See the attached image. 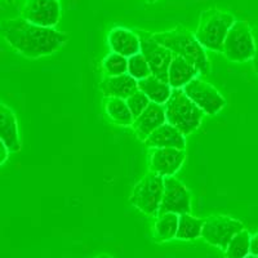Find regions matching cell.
<instances>
[{
  "label": "cell",
  "instance_id": "6",
  "mask_svg": "<svg viewBox=\"0 0 258 258\" xmlns=\"http://www.w3.org/2000/svg\"><path fill=\"white\" fill-rule=\"evenodd\" d=\"M255 53L257 45L252 26L245 21H236L226 36L222 54L235 63H245L254 59Z\"/></svg>",
  "mask_w": 258,
  "mask_h": 258
},
{
  "label": "cell",
  "instance_id": "20",
  "mask_svg": "<svg viewBox=\"0 0 258 258\" xmlns=\"http://www.w3.org/2000/svg\"><path fill=\"white\" fill-rule=\"evenodd\" d=\"M103 109L109 120L116 125L132 126L135 123V116L123 98H105Z\"/></svg>",
  "mask_w": 258,
  "mask_h": 258
},
{
  "label": "cell",
  "instance_id": "14",
  "mask_svg": "<svg viewBox=\"0 0 258 258\" xmlns=\"http://www.w3.org/2000/svg\"><path fill=\"white\" fill-rule=\"evenodd\" d=\"M165 123H167V116H165L164 106L151 102L140 116L136 117L132 128L136 136L142 142H145L151 133L155 132L159 126L164 125Z\"/></svg>",
  "mask_w": 258,
  "mask_h": 258
},
{
  "label": "cell",
  "instance_id": "31",
  "mask_svg": "<svg viewBox=\"0 0 258 258\" xmlns=\"http://www.w3.org/2000/svg\"><path fill=\"white\" fill-rule=\"evenodd\" d=\"M145 2H146V3H149V4H154V3H156L158 0H145Z\"/></svg>",
  "mask_w": 258,
  "mask_h": 258
},
{
  "label": "cell",
  "instance_id": "22",
  "mask_svg": "<svg viewBox=\"0 0 258 258\" xmlns=\"http://www.w3.org/2000/svg\"><path fill=\"white\" fill-rule=\"evenodd\" d=\"M179 216L176 213L159 214L154 223V238L158 241H170L176 239Z\"/></svg>",
  "mask_w": 258,
  "mask_h": 258
},
{
  "label": "cell",
  "instance_id": "19",
  "mask_svg": "<svg viewBox=\"0 0 258 258\" xmlns=\"http://www.w3.org/2000/svg\"><path fill=\"white\" fill-rule=\"evenodd\" d=\"M138 89L144 92L151 102L159 103V105L163 106L167 103V101L172 96V92H173V88L170 87L169 83L163 82V80L158 79L154 75L146 78V79L140 80L138 82Z\"/></svg>",
  "mask_w": 258,
  "mask_h": 258
},
{
  "label": "cell",
  "instance_id": "11",
  "mask_svg": "<svg viewBox=\"0 0 258 258\" xmlns=\"http://www.w3.org/2000/svg\"><path fill=\"white\" fill-rule=\"evenodd\" d=\"M21 17L38 26L54 29L61 18V7L58 0H25Z\"/></svg>",
  "mask_w": 258,
  "mask_h": 258
},
{
  "label": "cell",
  "instance_id": "16",
  "mask_svg": "<svg viewBox=\"0 0 258 258\" xmlns=\"http://www.w3.org/2000/svg\"><path fill=\"white\" fill-rule=\"evenodd\" d=\"M0 138L11 153H18L21 150L17 116L15 111L4 103L0 106Z\"/></svg>",
  "mask_w": 258,
  "mask_h": 258
},
{
  "label": "cell",
  "instance_id": "13",
  "mask_svg": "<svg viewBox=\"0 0 258 258\" xmlns=\"http://www.w3.org/2000/svg\"><path fill=\"white\" fill-rule=\"evenodd\" d=\"M107 43L111 52L121 54L126 58L141 53V40L137 31H133L128 27L116 26L110 30Z\"/></svg>",
  "mask_w": 258,
  "mask_h": 258
},
{
  "label": "cell",
  "instance_id": "15",
  "mask_svg": "<svg viewBox=\"0 0 258 258\" xmlns=\"http://www.w3.org/2000/svg\"><path fill=\"white\" fill-rule=\"evenodd\" d=\"M144 144L149 149L186 150V136L182 135L178 129L170 124L165 123L151 133Z\"/></svg>",
  "mask_w": 258,
  "mask_h": 258
},
{
  "label": "cell",
  "instance_id": "28",
  "mask_svg": "<svg viewBox=\"0 0 258 258\" xmlns=\"http://www.w3.org/2000/svg\"><path fill=\"white\" fill-rule=\"evenodd\" d=\"M250 255L258 257V231L254 232L250 238Z\"/></svg>",
  "mask_w": 258,
  "mask_h": 258
},
{
  "label": "cell",
  "instance_id": "5",
  "mask_svg": "<svg viewBox=\"0 0 258 258\" xmlns=\"http://www.w3.org/2000/svg\"><path fill=\"white\" fill-rule=\"evenodd\" d=\"M164 194V177L154 172L145 174L133 186L129 202L146 216H158Z\"/></svg>",
  "mask_w": 258,
  "mask_h": 258
},
{
  "label": "cell",
  "instance_id": "23",
  "mask_svg": "<svg viewBox=\"0 0 258 258\" xmlns=\"http://www.w3.org/2000/svg\"><path fill=\"white\" fill-rule=\"evenodd\" d=\"M250 238L252 235L248 230L244 229L236 234L225 249L226 258H246L250 255Z\"/></svg>",
  "mask_w": 258,
  "mask_h": 258
},
{
  "label": "cell",
  "instance_id": "12",
  "mask_svg": "<svg viewBox=\"0 0 258 258\" xmlns=\"http://www.w3.org/2000/svg\"><path fill=\"white\" fill-rule=\"evenodd\" d=\"M186 156V150L150 149L147 158L150 172H154L164 178L174 176L185 163Z\"/></svg>",
  "mask_w": 258,
  "mask_h": 258
},
{
  "label": "cell",
  "instance_id": "2",
  "mask_svg": "<svg viewBox=\"0 0 258 258\" xmlns=\"http://www.w3.org/2000/svg\"><path fill=\"white\" fill-rule=\"evenodd\" d=\"M153 36L161 45L170 50L176 56L185 58L192 63L199 71L200 77H207L211 73V62L206 49L202 47L194 32L185 27L167 30V31L153 32Z\"/></svg>",
  "mask_w": 258,
  "mask_h": 258
},
{
  "label": "cell",
  "instance_id": "1",
  "mask_svg": "<svg viewBox=\"0 0 258 258\" xmlns=\"http://www.w3.org/2000/svg\"><path fill=\"white\" fill-rule=\"evenodd\" d=\"M2 35L9 47L30 59L50 56L69 40L66 32L57 31L53 27L38 26L22 17L3 21Z\"/></svg>",
  "mask_w": 258,
  "mask_h": 258
},
{
  "label": "cell",
  "instance_id": "9",
  "mask_svg": "<svg viewBox=\"0 0 258 258\" xmlns=\"http://www.w3.org/2000/svg\"><path fill=\"white\" fill-rule=\"evenodd\" d=\"M137 34L141 40V53L146 58L153 75L168 83V70L174 54L154 39L153 32L137 30Z\"/></svg>",
  "mask_w": 258,
  "mask_h": 258
},
{
  "label": "cell",
  "instance_id": "10",
  "mask_svg": "<svg viewBox=\"0 0 258 258\" xmlns=\"http://www.w3.org/2000/svg\"><path fill=\"white\" fill-rule=\"evenodd\" d=\"M191 211H192V202H191L190 190L174 176L165 177L164 194H163L159 214L176 213L179 216V214L191 213Z\"/></svg>",
  "mask_w": 258,
  "mask_h": 258
},
{
  "label": "cell",
  "instance_id": "27",
  "mask_svg": "<svg viewBox=\"0 0 258 258\" xmlns=\"http://www.w3.org/2000/svg\"><path fill=\"white\" fill-rule=\"evenodd\" d=\"M250 26H252V30H253V34H254V39H255V45H257V53H255V57L254 59H253V70H254L255 75L258 77V20L254 21V22H252L250 24Z\"/></svg>",
  "mask_w": 258,
  "mask_h": 258
},
{
  "label": "cell",
  "instance_id": "17",
  "mask_svg": "<svg viewBox=\"0 0 258 258\" xmlns=\"http://www.w3.org/2000/svg\"><path fill=\"white\" fill-rule=\"evenodd\" d=\"M100 89L105 98L126 100L131 94L138 91V82L129 74L119 77H105L101 82Z\"/></svg>",
  "mask_w": 258,
  "mask_h": 258
},
{
  "label": "cell",
  "instance_id": "33",
  "mask_svg": "<svg viewBox=\"0 0 258 258\" xmlns=\"http://www.w3.org/2000/svg\"><path fill=\"white\" fill-rule=\"evenodd\" d=\"M246 258H258V257H255V255H248Z\"/></svg>",
  "mask_w": 258,
  "mask_h": 258
},
{
  "label": "cell",
  "instance_id": "18",
  "mask_svg": "<svg viewBox=\"0 0 258 258\" xmlns=\"http://www.w3.org/2000/svg\"><path fill=\"white\" fill-rule=\"evenodd\" d=\"M200 77L198 69L182 57L174 54L168 70V83L173 89H183L191 80Z\"/></svg>",
  "mask_w": 258,
  "mask_h": 258
},
{
  "label": "cell",
  "instance_id": "26",
  "mask_svg": "<svg viewBox=\"0 0 258 258\" xmlns=\"http://www.w3.org/2000/svg\"><path fill=\"white\" fill-rule=\"evenodd\" d=\"M125 101L129 110L132 111L135 119L140 116V115L149 107L150 103H151V101L149 100V97H147L144 92L140 91V89H138L137 92H135L133 94H131Z\"/></svg>",
  "mask_w": 258,
  "mask_h": 258
},
{
  "label": "cell",
  "instance_id": "21",
  "mask_svg": "<svg viewBox=\"0 0 258 258\" xmlns=\"http://www.w3.org/2000/svg\"><path fill=\"white\" fill-rule=\"evenodd\" d=\"M204 220L195 217L191 213L179 214L178 230H177V240L191 241L202 238Z\"/></svg>",
  "mask_w": 258,
  "mask_h": 258
},
{
  "label": "cell",
  "instance_id": "32",
  "mask_svg": "<svg viewBox=\"0 0 258 258\" xmlns=\"http://www.w3.org/2000/svg\"><path fill=\"white\" fill-rule=\"evenodd\" d=\"M13 2H15V0H7V3H9V4L13 3Z\"/></svg>",
  "mask_w": 258,
  "mask_h": 258
},
{
  "label": "cell",
  "instance_id": "7",
  "mask_svg": "<svg viewBox=\"0 0 258 258\" xmlns=\"http://www.w3.org/2000/svg\"><path fill=\"white\" fill-rule=\"evenodd\" d=\"M244 229V223L240 220L226 214H216L204 220L202 238L209 245L225 252L232 238Z\"/></svg>",
  "mask_w": 258,
  "mask_h": 258
},
{
  "label": "cell",
  "instance_id": "30",
  "mask_svg": "<svg viewBox=\"0 0 258 258\" xmlns=\"http://www.w3.org/2000/svg\"><path fill=\"white\" fill-rule=\"evenodd\" d=\"M93 258H112L111 255H109V254H98V255H96V257H93Z\"/></svg>",
  "mask_w": 258,
  "mask_h": 258
},
{
  "label": "cell",
  "instance_id": "4",
  "mask_svg": "<svg viewBox=\"0 0 258 258\" xmlns=\"http://www.w3.org/2000/svg\"><path fill=\"white\" fill-rule=\"evenodd\" d=\"M164 109L167 123L178 129L186 137L202 125L204 112L186 96L183 89H173Z\"/></svg>",
  "mask_w": 258,
  "mask_h": 258
},
{
  "label": "cell",
  "instance_id": "8",
  "mask_svg": "<svg viewBox=\"0 0 258 258\" xmlns=\"http://www.w3.org/2000/svg\"><path fill=\"white\" fill-rule=\"evenodd\" d=\"M183 92L204 112V115L208 116L217 115L227 105V101L222 93L211 83L203 80L200 77L191 80L183 88Z\"/></svg>",
  "mask_w": 258,
  "mask_h": 258
},
{
  "label": "cell",
  "instance_id": "29",
  "mask_svg": "<svg viewBox=\"0 0 258 258\" xmlns=\"http://www.w3.org/2000/svg\"><path fill=\"white\" fill-rule=\"evenodd\" d=\"M9 154H11V151H9L8 147L3 142H0V164H4L8 160Z\"/></svg>",
  "mask_w": 258,
  "mask_h": 258
},
{
  "label": "cell",
  "instance_id": "25",
  "mask_svg": "<svg viewBox=\"0 0 258 258\" xmlns=\"http://www.w3.org/2000/svg\"><path fill=\"white\" fill-rule=\"evenodd\" d=\"M128 74L131 77L135 78L137 82L146 78L151 77V69H150L149 63H147L146 58L142 53H138L135 56L129 57L128 58Z\"/></svg>",
  "mask_w": 258,
  "mask_h": 258
},
{
  "label": "cell",
  "instance_id": "3",
  "mask_svg": "<svg viewBox=\"0 0 258 258\" xmlns=\"http://www.w3.org/2000/svg\"><path fill=\"white\" fill-rule=\"evenodd\" d=\"M236 22L232 13L218 8H209L200 13L199 24L194 32L204 49L222 53L226 36Z\"/></svg>",
  "mask_w": 258,
  "mask_h": 258
},
{
  "label": "cell",
  "instance_id": "24",
  "mask_svg": "<svg viewBox=\"0 0 258 258\" xmlns=\"http://www.w3.org/2000/svg\"><path fill=\"white\" fill-rule=\"evenodd\" d=\"M102 71L105 77H119L128 74V58L117 53L110 52L102 59Z\"/></svg>",
  "mask_w": 258,
  "mask_h": 258
}]
</instances>
